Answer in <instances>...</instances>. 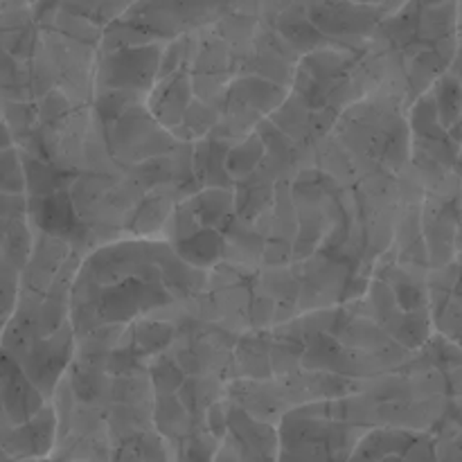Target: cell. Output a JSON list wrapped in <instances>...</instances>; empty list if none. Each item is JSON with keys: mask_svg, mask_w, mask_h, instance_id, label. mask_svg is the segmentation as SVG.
<instances>
[{"mask_svg": "<svg viewBox=\"0 0 462 462\" xmlns=\"http://www.w3.org/2000/svg\"><path fill=\"white\" fill-rule=\"evenodd\" d=\"M104 135H106L113 161L125 171L149 161V158L171 152L176 144L171 131L158 125V120L149 113L144 102L134 104L116 122L104 126Z\"/></svg>", "mask_w": 462, "mask_h": 462, "instance_id": "cell-1", "label": "cell"}, {"mask_svg": "<svg viewBox=\"0 0 462 462\" xmlns=\"http://www.w3.org/2000/svg\"><path fill=\"white\" fill-rule=\"evenodd\" d=\"M307 18L332 45L361 50L374 34L383 14L356 0H305Z\"/></svg>", "mask_w": 462, "mask_h": 462, "instance_id": "cell-2", "label": "cell"}, {"mask_svg": "<svg viewBox=\"0 0 462 462\" xmlns=\"http://www.w3.org/2000/svg\"><path fill=\"white\" fill-rule=\"evenodd\" d=\"M165 41L131 45L97 54L95 93L99 90H138L147 95L158 79V66Z\"/></svg>", "mask_w": 462, "mask_h": 462, "instance_id": "cell-3", "label": "cell"}, {"mask_svg": "<svg viewBox=\"0 0 462 462\" xmlns=\"http://www.w3.org/2000/svg\"><path fill=\"white\" fill-rule=\"evenodd\" d=\"M75 329H72L70 319H68L61 328L54 329L48 337L34 338L27 355L18 364L45 400L52 397L57 383L66 377L68 368L75 359Z\"/></svg>", "mask_w": 462, "mask_h": 462, "instance_id": "cell-4", "label": "cell"}, {"mask_svg": "<svg viewBox=\"0 0 462 462\" xmlns=\"http://www.w3.org/2000/svg\"><path fill=\"white\" fill-rule=\"evenodd\" d=\"M422 239L427 246L429 269L454 262L460 253V208L456 201L424 197L422 201Z\"/></svg>", "mask_w": 462, "mask_h": 462, "instance_id": "cell-5", "label": "cell"}, {"mask_svg": "<svg viewBox=\"0 0 462 462\" xmlns=\"http://www.w3.org/2000/svg\"><path fill=\"white\" fill-rule=\"evenodd\" d=\"M226 400V397H224ZM228 402V400H226ZM226 440L237 451L239 462H278V427L251 418L246 411L228 402V431Z\"/></svg>", "mask_w": 462, "mask_h": 462, "instance_id": "cell-6", "label": "cell"}, {"mask_svg": "<svg viewBox=\"0 0 462 462\" xmlns=\"http://www.w3.org/2000/svg\"><path fill=\"white\" fill-rule=\"evenodd\" d=\"M54 442H57V413L50 402L27 422L0 431V449L9 460L50 458Z\"/></svg>", "mask_w": 462, "mask_h": 462, "instance_id": "cell-7", "label": "cell"}, {"mask_svg": "<svg viewBox=\"0 0 462 462\" xmlns=\"http://www.w3.org/2000/svg\"><path fill=\"white\" fill-rule=\"evenodd\" d=\"M224 397L230 404L246 411L251 418L275 427L280 418L291 409L280 379H228Z\"/></svg>", "mask_w": 462, "mask_h": 462, "instance_id": "cell-8", "label": "cell"}, {"mask_svg": "<svg viewBox=\"0 0 462 462\" xmlns=\"http://www.w3.org/2000/svg\"><path fill=\"white\" fill-rule=\"evenodd\" d=\"M75 246L68 239L57 237V235L41 233L34 230V244L27 257L25 266L21 269V289L30 293L45 296L57 280L59 271L66 264L68 257L72 255Z\"/></svg>", "mask_w": 462, "mask_h": 462, "instance_id": "cell-9", "label": "cell"}, {"mask_svg": "<svg viewBox=\"0 0 462 462\" xmlns=\"http://www.w3.org/2000/svg\"><path fill=\"white\" fill-rule=\"evenodd\" d=\"M192 84H189V72L179 70L174 75H167L156 79L152 90L144 97L149 113L158 120V125L167 131L176 129L183 122L185 108L192 102Z\"/></svg>", "mask_w": 462, "mask_h": 462, "instance_id": "cell-10", "label": "cell"}, {"mask_svg": "<svg viewBox=\"0 0 462 462\" xmlns=\"http://www.w3.org/2000/svg\"><path fill=\"white\" fill-rule=\"evenodd\" d=\"M271 341V329H246L237 334L230 355L228 379H273L269 361Z\"/></svg>", "mask_w": 462, "mask_h": 462, "instance_id": "cell-11", "label": "cell"}, {"mask_svg": "<svg viewBox=\"0 0 462 462\" xmlns=\"http://www.w3.org/2000/svg\"><path fill=\"white\" fill-rule=\"evenodd\" d=\"M176 194L171 189H149L135 203L129 217L125 235L138 239H161L162 228L170 219L171 208L176 206Z\"/></svg>", "mask_w": 462, "mask_h": 462, "instance_id": "cell-12", "label": "cell"}, {"mask_svg": "<svg viewBox=\"0 0 462 462\" xmlns=\"http://www.w3.org/2000/svg\"><path fill=\"white\" fill-rule=\"evenodd\" d=\"M287 93V86H280L275 81L264 79V77L253 75V72H237L226 88L228 97L248 104L264 117H269L284 102Z\"/></svg>", "mask_w": 462, "mask_h": 462, "instance_id": "cell-13", "label": "cell"}, {"mask_svg": "<svg viewBox=\"0 0 462 462\" xmlns=\"http://www.w3.org/2000/svg\"><path fill=\"white\" fill-rule=\"evenodd\" d=\"M415 438L413 431L395 427L365 429L346 462H382L386 456H404Z\"/></svg>", "mask_w": 462, "mask_h": 462, "instance_id": "cell-14", "label": "cell"}, {"mask_svg": "<svg viewBox=\"0 0 462 462\" xmlns=\"http://www.w3.org/2000/svg\"><path fill=\"white\" fill-rule=\"evenodd\" d=\"M176 332H179V325L174 320L161 319V316H140L126 325L131 347L147 361L170 350Z\"/></svg>", "mask_w": 462, "mask_h": 462, "instance_id": "cell-15", "label": "cell"}, {"mask_svg": "<svg viewBox=\"0 0 462 462\" xmlns=\"http://www.w3.org/2000/svg\"><path fill=\"white\" fill-rule=\"evenodd\" d=\"M152 429L161 433L165 440H183L194 431L203 429L192 415L188 413L176 395H156L152 406Z\"/></svg>", "mask_w": 462, "mask_h": 462, "instance_id": "cell-16", "label": "cell"}, {"mask_svg": "<svg viewBox=\"0 0 462 462\" xmlns=\"http://www.w3.org/2000/svg\"><path fill=\"white\" fill-rule=\"evenodd\" d=\"M197 215L203 228H224L235 217L233 188H201L192 197L183 199Z\"/></svg>", "mask_w": 462, "mask_h": 462, "instance_id": "cell-17", "label": "cell"}, {"mask_svg": "<svg viewBox=\"0 0 462 462\" xmlns=\"http://www.w3.org/2000/svg\"><path fill=\"white\" fill-rule=\"evenodd\" d=\"M171 248L180 260L188 262L194 269L210 271L224 260L226 239L219 228H199L192 237L171 244Z\"/></svg>", "mask_w": 462, "mask_h": 462, "instance_id": "cell-18", "label": "cell"}, {"mask_svg": "<svg viewBox=\"0 0 462 462\" xmlns=\"http://www.w3.org/2000/svg\"><path fill=\"white\" fill-rule=\"evenodd\" d=\"M311 111L314 108L296 93L289 88L284 102L269 116V120L282 131L287 138L298 144H314L311 140Z\"/></svg>", "mask_w": 462, "mask_h": 462, "instance_id": "cell-19", "label": "cell"}, {"mask_svg": "<svg viewBox=\"0 0 462 462\" xmlns=\"http://www.w3.org/2000/svg\"><path fill=\"white\" fill-rule=\"evenodd\" d=\"M264 153V140L257 135V131H251L248 135L239 138L237 143L230 144L228 152H226V171L233 179V183L248 179L262 165Z\"/></svg>", "mask_w": 462, "mask_h": 462, "instance_id": "cell-20", "label": "cell"}, {"mask_svg": "<svg viewBox=\"0 0 462 462\" xmlns=\"http://www.w3.org/2000/svg\"><path fill=\"white\" fill-rule=\"evenodd\" d=\"M217 122H219V104L192 97L189 106L185 108L183 122L176 129H171V135L179 143H197V140L210 135Z\"/></svg>", "mask_w": 462, "mask_h": 462, "instance_id": "cell-21", "label": "cell"}, {"mask_svg": "<svg viewBox=\"0 0 462 462\" xmlns=\"http://www.w3.org/2000/svg\"><path fill=\"white\" fill-rule=\"evenodd\" d=\"M147 95L138 93V90H99L93 95V102H90V113H93L95 120L102 126H108L111 122H116L126 108H131L134 104L144 102Z\"/></svg>", "mask_w": 462, "mask_h": 462, "instance_id": "cell-22", "label": "cell"}, {"mask_svg": "<svg viewBox=\"0 0 462 462\" xmlns=\"http://www.w3.org/2000/svg\"><path fill=\"white\" fill-rule=\"evenodd\" d=\"M147 377L153 388V395H176L188 374L183 373L179 361L170 352H162V355L149 359Z\"/></svg>", "mask_w": 462, "mask_h": 462, "instance_id": "cell-23", "label": "cell"}, {"mask_svg": "<svg viewBox=\"0 0 462 462\" xmlns=\"http://www.w3.org/2000/svg\"><path fill=\"white\" fill-rule=\"evenodd\" d=\"M153 388L149 383L147 373L122 374L113 377L111 382V404H129V406H152Z\"/></svg>", "mask_w": 462, "mask_h": 462, "instance_id": "cell-24", "label": "cell"}, {"mask_svg": "<svg viewBox=\"0 0 462 462\" xmlns=\"http://www.w3.org/2000/svg\"><path fill=\"white\" fill-rule=\"evenodd\" d=\"M271 337H273V334H271ZM302 350H305L302 343L273 337V341H271V352H269L271 374H273V379H282V377H289V374L298 373V370H300Z\"/></svg>", "mask_w": 462, "mask_h": 462, "instance_id": "cell-25", "label": "cell"}, {"mask_svg": "<svg viewBox=\"0 0 462 462\" xmlns=\"http://www.w3.org/2000/svg\"><path fill=\"white\" fill-rule=\"evenodd\" d=\"M21 296V269L0 257V332L14 316Z\"/></svg>", "mask_w": 462, "mask_h": 462, "instance_id": "cell-26", "label": "cell"}, {"mask_svg": "<svg viewBox=\"0 0 462 462\" xmlns=\"http://www.w3.org/2000/svg\"><path fill=\"white\" fill-rule=\"evenodd\" d=\"M0 194H25V174L16 144L0 149Z\"/></svg>", "mask_w": 462, "mask_h": 462, "instance_id": "cell-27", "label": "cell"}, {"mask_svg": "<svg viewBox=\"0 0 462 462\" xmlns=\"http://www.w3.org/2000/svg\"><path fill=\"white\" fill-rule=\"evenodd\" d=\"M275 325V302L260 287L253 289L248 302V329H271Z\"/></svg>", "mask_w": 462, "mask_h": 462, "instance_id": "cell-28", "label": "cell"}, {"mask_svg": "<svg viewBox=\"0 0 462 462\" xmlns=\"http://www.w3.org/2000/svg\"><path fill=\"white\" fill-rule=\"evenodd\" d=\"M406 462H438V451H436V438L431 431L415 433V438L411 440V445L404 451Z\"/></svg>", "mask_w": 462, "mask_h": 462, "instance_id": "cell-29", "label": "cell"}, {"mask_svg": "<svg viewBox=\"0 0 462 462\" xmlns=\"http://www.w3.org/2000/svg\"><path fill=\"white\" fill-rule=\"evenodd\" d=\"M436 451L438 462H462V431L438 433Z\"/></svg>", "mask_w": 462, "mask_h": 462, "instance_id": "cell-30", "label": "cell"}, {"mask_svg": "<svg viewBox=\"0 0 462 462\" xmlns=\"http://www.w3.org/2000/svg\"><path fill=\"white\" fill-rule=\"evenodd\" d=\"M135 3H138V0H99L93 21L97 23L99 27L108 25V23L117 21V18H122L125 14H129V9L134 7Z\"/></svg>", "mask_w": 462, "mask_h": 462, "instance_id": "cell-31", "label": "cell"}, {"mask_svg": "<svg viewBox=\"0 0 462 462\" xmlns=\"http://www.w3.org/2000/svg\"><path fill=\"white\" fill-rule=\"evenodd\" d=\"M111 462H143V458H140L138 449H135V442L129 440L122 442V445H117L116 449H113Z\"/></svg>", "mask_w": 462, "mask_h": 462, "instance_id": "cell-32", "label": "cell"}, {"mask_svg": "<svg viewBox=\"0 0 462 462\" xmlns=\"http://www.w3.org/2000/svg\"><path fill=\"white\" fill-rule=\"evenodd\" d=\"M445 379H447V397H449V400H460L462 397V365L447 370Z\"/></svg>", "mask_w": 462, "mask_h": 462, "instance_id": "cell-33", "label": "cell"}, {"mask_svg": "<svg viewBox=\"0 0 462 462\" xmlns=\"http://www.w3.org/2000/svg\"><path fill=\"white\" fill-rule=\"evenodd\" d=\"M14 144V140H12V135H9V129H7V125H5L3 122V117H0V149H5V147H12Z\"/></svg>", "mask_w": 462, "mask_h": 462, "instance_id": "cell-34", "label": "cell"}, {"mask_svg": "<svg viewBox=\"0 0 462 462\" xmlns=\"http://www.w3.org/2000/svg\"><path fill=\"white\" fill-rule=\"evenodd\" d=\"M39 462H54V460L52 458H41Z\"/></svg>", "mask_w": 462, "mask_h": 462, "instance_id": "cell-35", "label": "cell"}, {"mask_svg": "<svg viewBox=\"0 0 462 462\" xmlns=\"http://www.w3.org/2000/svg\"><path fill=\"white\" fill-rule=\"evenodd\" d=\"M77 462H81V460H77Z\"/></svg>", "mask_w": 462, "mask_h": 462, "instance_id": "cell-36", "label": "cell"}]
</instances>
